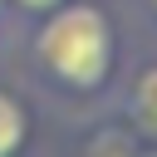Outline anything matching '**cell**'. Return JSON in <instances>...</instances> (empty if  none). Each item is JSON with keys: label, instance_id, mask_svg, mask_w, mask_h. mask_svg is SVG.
Masks as SVG:
<instances>
[{"label": "cell", "instance_id": "7", "mask_svg": "<svg viewBox=\"0 0 157 157\" xmlns=\"http://www.w3.org/2000/svg\"><path fill=\"white\" fill-rule=\"evenodd\" d=\"M0 10H5V0H0Z\"/></svg>", "mask_w": 157, "mask_h": 157}, {"label": "cell", "instance_id": "6", "mask_svg": "<svg viewBox=\"0 0 157 157\" xmlns=\"http://www.w3.org/2000/svg\"><path fill=\"white\" fill-rule=\"evenodd\" d=\"M147 5H152V10H157V0H147Z\"/></svg>", "mask_w": 157, "mask_h": 157}, {"label": "cell", "instance_id": "1", "mask_svg": "<svg viewBox=\"0 0 157 157\" xmlns=\"http://www.w3.org/2000/svg\"><path fill=\"white\" fill-rule=\"evenodd\" d=\"M118 59L113 44V25L98 5L88 0H59L54 10H44V25L34 29V64L74 93H93L108 83Z\"/></svg>", "mask_w": 157, "mask_h": 157}, {"label": "cell", "instance_id": "2", "mask_svg": "<svg viewBox=\"0 0 157 157\" xmlns=\"http://www.w3.org/2000/svg\"><path fill=\"white\" fill-rule=\"evenodd\" d=\"M128 118H132L137 132L157 137V64L132 74V83H128Z\"/></svg>", "mask_w": 157, "mask_h": 157}, {"label": "cell", "instance_id": "3", "mask_svg": "<svg viewBox=\"0 0 157 157\" xmlns=\"http://www.w3.org/2000/svg\"><path fill=\"white\" fill-rule=\"evenodd\" d=\"M25 132H29V118H25L20 98L0 88V157H15L25 147Z\"/></svg>", "mask_w": 157, "mask_h": 157}, {"label": "cell", "instance_id": "4", "mask_svg": "<svg viewBox=\"0 0 157 157\" xmlns=\"http://www.w3.org/2000/svg\"><path fill=\"white\" fill-rule=\"evenodd\" d=\"M83 157H132V142H128V132H98L83 147Z\"/></svg>", "mask_w": 157, "mask_h": 157}, {"label": "cell", "instance_id": "5", "mask_svg": "<svg viewBox=\"0 0 157 157\" xmlns=\"http://www.w3.org/2000/svg\"><path fill=\"white\" fill-rule=\"evenodd\" d=\"M15 5H20V10H34V15H44V10H54L59 0H15Z\"/></svg>", "mask_w": 157, "mask_h": 157}]
</instances>
